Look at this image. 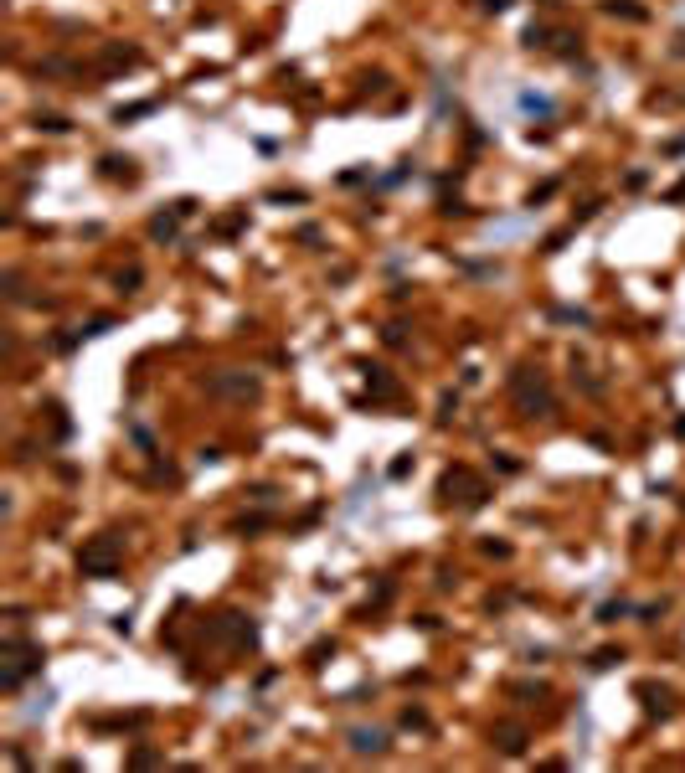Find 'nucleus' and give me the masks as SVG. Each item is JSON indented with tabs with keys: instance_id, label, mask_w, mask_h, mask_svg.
<instances>
[{
	"instance_id": "f257e3e1",
	"label": "nucleus",
	"mask_w": 685,
	"mask_h": 773,
	"mask_svg": "<svg viewBox=\"0 0 685 773\" xmlns=\"http://www.w3.org/2000/svg\"><path fill=\"white\" fill-rule=\"evenodd\" d=\"M6 655L11 660H6V670H0V686H6V691H16L31 670H41V650L36 645H6Z\"/></svg>"
},
{
	"instance_id": "f03ea898",
	"label": "nucleus",
	"mask_w": 685,
	"mask_h": 773,
	"mask_svg": "<svg viewBox=\"0 0 685 773\" xmlns=\"http://www.w3.org/2000/svg\"><path fill=\"white\" fill-rule=\"evenodd\" d=\"M78 567H83V578H108V572L119 567V541H114V536H98L93 546L83 551Z\"/></svg>"
},
{
	"instance_id": "7ed1b4c3",
	"label": "nucleus",
	"mask_w": 685,
	"mask_h": 773,
	"mask_svg": "<svg viewBox=\"0 0 685 773\" xmlns=\"http://www.w3.org/2000/svg\"><path fill=\"white\" fill-rule=\"evenodd\" d=\"M464 484H469V474H464V469H449V474H444V500H454V490H464ZM479 500H484V490H479V484H474V495H469V505H479Z\"/></svg>"
},
{
	"instance_id": "20e7f679",
	"label": "nucleus",
	"mask_w": 685,
	"mask_h": 773,
	"mask_svg": "<svg viewBox=\"0 0 685 773\" xmlns=\"http://www.w3.org/2000/svg\"><path fill=\"white\" fill-rule=\"evenodd\" d=\"M350 747H356V753H382L387 737H382V732H356V737H350Z\"/></svg>"
},
{
	"instance_id": "39448f33",
	"label": "nucleus",
	"mask_w": 685,
	"mask_h": 773,
	"mask_svg": "<svg viewBox=\"0 0 685 773\" xmlns=\"http://www.w3.org/2000/svg\"><path fill=\"white\" fill-rule=\"evenodd\" d=\"M500 747H505V753H521L525 742H521V732H516V727H505V732H500Z\"/></svg>"
},
{
	"instance_id": "423d86ee",
	"label": "nucleus",
	"mask_w": 685,
	"mask_h": 773,
	"mask_svg": "<svg viewBox=\"0 0 685 773\" xmlns=\"http://www.w3.org/2000/svg\"><path fill=\"white\" fill-rule=\"evenodd\" d=\"M670 202H685V181H680V186H675V191H670Z\"/></svg>"
},
{
	"instance_id": "0eeeda50",
	"label": "nucleus",
	"mask_w": 685,
	"mask_h": 773,
	"mask_svg": "<svg viewBox=\"0 0 685 773\" xmlns=\"http://www.w3.org/2000/svg\"><path fill=\"white\" fill-rule=\"evenodd\" d=\"M484 6H490V11H505V6H511V0H484Z\"/></svg>"
}]
</instances>
